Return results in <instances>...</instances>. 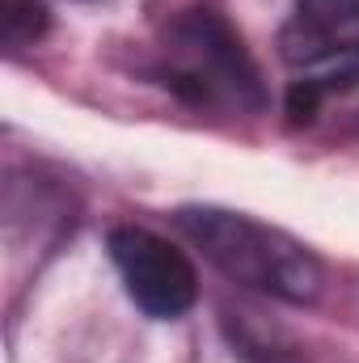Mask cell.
Returning <instances> with one entry per match:
<instances>
[{
	"instance_id": "cell-2",
	"label": "cell",
	"mask_w": 359,
	"mask_h": 363,
	"mask_svg": "<svg viewBox=\"0 0 359 363\" xmlns=\"http://www.w3.org/2000/svg\"><path fill=\"white\" fill-rule=\"evenodd\" d=\"M161 77L174 93L194 106H258V72L241 47V38L216 13H186L170 26L161 47Z\"/></svg>"
},
{
	"instance_id": "cell-1",
	"label": "cell",
	"mask_w": 359,
	"mask_h": 363,
	"mask_svg": "<svg viewBox=\"0 0 359 363\" xmlns=\"http://www.w3.org/2000/svg\"><path fill=\"white\" fill-rule=\"evenodd\" d=\"M178 224L220 271L245 287H258L296 304L313 300L321 287L317 258L300 241H292L287 233L270 228L263 220L220 211V207H190L178 216Z\"/></svg>"
},
{
	"instance_id": "cell-5",
	"label": "cell",
	"mask_w": 359,
	"mask_h": 363,
	"mask_svg": "<svg viewBox=\"0 0 359 363\" xmlns=\"http://www.w3.org/2000/svg\"><path fill=\"white\" fill-rule=\"evenodd\" d=\"M0 34L13 51L38 43L47 34V9L38 0H0Z\"/></svg>"
},
{
	"instance_id": "cell-3",
	"label": "cell",
	"mask_w": 359,
	"mask_h": 363,
	"mask_svg": "<svg viewBox=\"0 0 359 363\" xmlns=\"http://www.w3.org/2000/svg\"><path fill=\"white\" fill-rule=\"evenodd\" d=\"M110 258L118 267L127 296L148 317H161V321L182 317L199 296V274L190 267V258L178 245H170L165 237H157L153 228H136V224L114 228Z\"/></svg>"
},
{
	"instance_id": "cell-4",
	"label": "cell",
	"mask_w": 359,
	"mask_h": 363,
	"mask_svg": "<svg viewBox=\"0 0 359 363\" xmlns=\"http://www.w3.org/2000/svg\"><path fill=\"white\" fill-rule=\"evenodd\" d=\"M283 64L309 72L347 77L359 68V0H296L279 30Z\"/></svg>"
}]
</instances>
